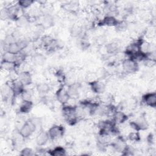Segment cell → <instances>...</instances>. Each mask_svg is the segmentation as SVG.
<instances>
[{"label": "cell", "instance_id": "obj_23", "mask_svg": "<svg viewBox=\"0 0 156 156\" xmlns=\"http://www.w3.org/2000/svg\"><path fill=\"white\" fill-rule=\"evenodd\" d=\"M82 32V29L80 26L74 25L71 29V34L74 37H77L80 35Z\"/></svg>", "mask_w": 156, "mask_h": 156}, {"label": "cell", "instance_id": "obj_19", "mask_svg": "<svg viewBox=\"0 0 156 156\" xmlns=\"http://www.w3.org/2000/svg\"><path fill=\"white\" fill-rule=\"evenodd\" d=\"M36 89H37V91L38 92V93L44 95L49 92L50 87H49V85L47 84L46 83L41 82V83H40L37 85Z\"/></svg>", "mask_w": 156, "mask_h": 156}, {"label": "cell", "instance_id": "obj_21", "mask_svg": "<svg viewBox=\"0 0 156 156\" xmlns=\"http://www.w3.org/2000/svg\"><path fill=\"white\" fill-rule=\"evenodd\" d=\"M127 138L129 140L132 141V142H138L140 140V135L138 133V131H134L130 132L128 135H127Z\"/></svg>", "mask_w": 156, "mask_h": 156}, {"label": "cell", "instance_id": "obj_4", "mask_svg": "<svg viewBox=\"0 0 156 156\" xmlns=\"http://www.w3.org/2000/svg\"><path fill=\"white\" fill-rule=\"evenodd\" d=\"M130 126L135 131L144 130L148 127V123L144 116L138 117L136 119L130 122Z\"/></svg>", "mask_w": 156, "mask_h": 156}, {"label": "cell", "instance_id": "obj_6", "mask_svg": "<svg viewBox=\"0 0 156 156\" xmlns=\"http://www.w3.org/2000/svg\"><path fill=\"white\" fill-rule=\"evenodd\" d=\"M56 98L57 101L62 104L65 105L67 102H68L69 100L71 99L67 89H65L63 87L60 88L56 92Z\"/></svg>", "mask_w": 156, "mask_h": 156}, {"label": "cell", "instance_id": "obj_17", "mask_svg": "<svg viewBox=\"0 0 156 156\" xmlns=\"http://www.w3.org/2000/svg\"><path fill=\"white\" fill-rule=\"evenodd\" d=\"M54 23V18L50 14H46L43 16L42 19L41 25L43 27V28H49L53 26Z\"/></svg>", "mask_w": 156, "mask_h": 156}, {"label": "cell", "instance_id": "obj_3", "mask_svg": "<svg viewBox=\"0 0 156 156\" xmlns=\"http://www.w3.org/2000/svg\"><path fill=\"white\" fill-rule=\"evenodd\" d=\"M122 68L123 71L127 74H132L138 69V63L131 58H126L122 61Z\"/></svg>", "mask_w": 156, "mask_h": 156}, {"label": "cell", "instance_id": "obj_10", "mask_svg": "<svg viewBox=\"0 0 156 156\" xmlns=\"http://www.w3.org/2000/svg\"><path fill=\"white\" fill-rule=\"evenodd\" d=\"M144 103L151 107H155L156 105V94L155 92L149 93L143 96Z\"/></svg>", "mask_w": 156, "mask_h": 156}, {"label": "cell", "instance_id": "obj_16", "mask_svg": "<svg viewBox=\"0 0 156 156\" xmlns=\"http://www.w3.org/2000/svg\"><path fill=\"white\" fill-rule=\"evenodd\" d=\"M32 106H33V103L32 101L23 100L20 106L19 110L21 113L26 114L29 113L31 110Z\"/></svg>", "mask_w": 156, "mask_h": 156}, {"label": "cell", "instance_id": "obj_15", "mask_svg": "<svg viewBox=\"0 0 156 156\" xmlns=\"http://www.w3.org/2000/svg\"><path fill=\"white\" fill-rule=\"evenodd\" d=\"M32 63L37 66H42L44 65L46 58L45 56L41 53H35L31 58Z\"/></svg>", "mask_w": 156, "mask_h": 156}, {"label": "cell", "instance_id": "obj_18", "mask_svg": "<svg viewBox=\"0 0 156 156\" xmlns=\"http://www.w3.org/2000/svg\"><path fill=\"white\" fill-rule=\"evenodd\" d=\"M119 46L116 42H111L108 43L105 46V50L109 54H117L119 52Z\"/></svg>", "mask_w": 156, "mask_h": 156}, {"label": "cell", "instance_id": "obj_14", "mask_svg": "<svg viewBox=\"0 0 156 156\" xmlns=\"http://www.w3.org/2000/svg\"><path fill=\"white\" fill-rule=\"evenodd\" d=\"M80 86L77 83H74L69 85L67 88L68 93L71 98H76L80 93Z\"/></svg>", "mask_w": 156, "mask_h": 156}, {"label": "cell", "instance_id": "obj_25", "mask_svg": "<svg viewBox=\"0 0 156 156\" xmlns=\"http://www.w3.org/2000/svg\"><path fill=\"white\" fill-rule=\"evenodd\" d=\"M35 154L34 151L30 147H24L21 150L20 155H26V156H30V155H34Z\"/></svg>", "mask_w": 156, "mask_h": 156}, {"label": "cell", "instance_id": "obj_22", "mask_svg": "<svg viewBox=\"0 0 156 156\" xmlns=\"http://www.w3.org/2000/svg\"><path fill=\"white\" fill-rule=\"evenodd\" d=\"M128 27V23L126 21H119L117 25L115 26L116 30L119 32H124Z\"/></svg>", "mask_w": 156, "mask_h": 156}, {"label": "cell", "instance_id": "obj_2", "mask_svg": "<svg viewBox=\"0 0 156 156\" xmlns=\"http://www.w3.org/2000/svg\"><path fill=\"white\" fill-rule=\"evenodd\" d=\"M37 127V126L32 119H28L21 126L18 132L24 139H26L30 137L34 133Z\"/></svg>", "mask_w": 156, "mask_h": 156}, {"label": "cell", "instance_id": "obj_5", "mask_svg": "<svg viewBox=\"0 0 156 156\" xmlns=\"http://www.w3.org/2000/svg\"><path fill=\"white\" fill-rule=\"evenodd\" d=\"M65 132V129L62 126L54 125L49 128L48 131L49 136L51 140H55L62 137Z\"/></svg>", "mask_w": 156, "mask_h": 156}, {"label": "cell", "instance_id": "obj_1", "mask_svg": "<svg viewBox=\"0 0 156 156\" xmlns=\"http://www.w3.org/2000/svg\"><path fill=\"white\" fill-rule=\"evenodd\" d=\"M62 114L68 124L74 125L77 122L79 118L76 113V107L71 105H64L62 107Z\"/></svg>", "mask_w": 156, "mask_h": 156}, {"label": "cell", "instance_id": "obj_7", "mask_svg": "<svg viewBox=\"0 0 156 156\" xmlns=\"http://www.w3.org/2000/svg\"><path fill=\"white\" fill-rule=\"evenodd\" d=\"M10 85L12 89L14 97L21 95L25 90V86L18 79L12 80Z\"/></svg>", "mask_w": 156, "mask_h": 156}, {"label": "cell", "instance_id": "obj_11", "mask_svg": "<svg viewBox=\"0 0 156 156\" xmlns=\"http://www.w3.org/2000/svg\"><path fill=\"white\" fill-rule=\"evenodd\" d=\"M119 21L114 16L107 15L100 22L99 24L101 26H106L108 27H115L118 23Z\"/></svg>", "mask_w": 156, "mask_h": 156}, {"label": "cell", "instance_id": "obj_9", "mask_svg": "<svg viewBox=\"0 0 156 156\" xmlns=\"http://www.w3.org/2000/svg\"><path fill=\"white\" fill-rule=\"evenodd\" d=\"M17 79L26 87L29 85L32 81V75L28 71H22L17 75Z\"/></svg>", "mask_w": 156, "mask_h": 156}, {"label": "cell", "instance_id": "obj_20", "mask_svg": "<svg viewBox=\"0 0 156 156\" xmlns=\"http://www.w3.org/2000/svg\"><path fill=\"white\" fill-rule=\"evenodd\" d=\"M49 151V154H50L51 155L60 156V155H66V150L65 149V148H63L61 146H57Z\"/></svg>", "mask_w": 156, "mask_h": 156}, {"label": "cell", "instance_id": "obj_13", "mask_svg": "<svg viewBox=\"0 0 156 156\" xmlns=\"http://www.w3.org/2000/svg\"><path fill=\"white\" fill-rule=\"evenodd\" d=\"M113 120L117 124H122L126 122L127 119V115L122 112L121 111H115L113 114Z\"/></svg>", "mask_w": 156, "mask_h": 156}, {"label": "cell", "instance_id": "obj_8", "mask_svg": "<svg viewBox=\"0 0 156 156\" xmlns=\"http://www.w3.org/2000/svg\"><path fill=\"white\" fill-rule=\"evenodd\" d=\"M92 92L96 94H102L105 90V85L99 80H93L89 82Z\"/></svg>", "mask_w": 156, "mask_h": 156}, {"label": "cell", "instance_id": "obj_24", "mask_svg": "<svg viewBox=\"0 0 156 156\" xmlns=\"http://www.w3.org/2000/svg\"><path fill=\"white\" fill-rule=\"evenodd\" d=\"M34 2L33 1L30 0H23V1H20L18 2V5L21 9H27Z\"/></svg>", "mask_w": 156, "mask_h": 156}, {"label": "cell", "instance_id": "obj_12", "mask_svg": "<svg viewBox=\"0 0 156 156\" xmlns=\"http://www.w3.org/2000/svg\"><path fill=\"white\" fill-rule=\"evenodd\" d=\"M50 139L48 132L45 131H40L37 137H36V143L38 146H44Z\"/></svg>", "mask_w": 156, "mask_h": 156}]
</instances>
